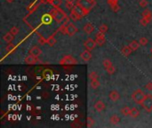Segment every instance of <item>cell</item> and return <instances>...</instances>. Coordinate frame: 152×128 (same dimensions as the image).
Listing matches in <instances>:
<instances>
[{"label":"cell","instance_id":"obj_1","mask_svg":"<svg viewBox=\"0 0 152 128\" xmlns=\"http://www.w3.org/2000/svg\"><path fill=\"white\" fill-rule=\"evenodd\" d=\"M50 14H51L53 19L57 23H59V24H62L63 21L68 17V15L66 14L65 12L62 11L60 7L53 9Z\"/></svg>","mask_w":152,"mask_h":128},{"label":"cell","instance_id":"obj_2","mask_svg":"<svg viewBox=\"0 0 152 128\" xmlns=\"http://www.w3.org/2000/svg\"><path fill=\"white\" fill-rule=\"evenodd\" d=\"M76 4L81 6L87 14H89L90 11L96 5V0H77Z\"/></svg>","mask_w":152,"mask_h":128},{"label":"cell","instance_id":"obj_3","mask_svg":"<svg viewBox=\"0 0 152 128\" xmlns=\"http://www.w3.org/2000/svg\"><path fill=\"white\" fill-rule=\"evenodd\" d=\"M147 94H144V92L141 89H138L136 91H134L132 94V100L134 101V103L136 104H140V105H142V101H144L145 97Z\"/></svg>","mask_w":152,"mask_h":128},{"label":"cell","instance_id":"obj_4","mask_svg":"<svg viewBox=\"0 0 152 128\" xmlns=\"http://www.w3.org/2000/svg\"><path fill=\"white\" fill-rule=\"evenodd\" d=\"M77 63V60L72 55H69V54L64 55L62 58V60L60 61V64L62 65H75Z\"/></svg>","mask_w":152,"mask_h":128},{"label":"cell","instance_id":"obj_5","mask_svg":"<svg viewBox=\"0 0 152 128\" xmlns=\"http://www.w3.org/2000/svg\"><path fill=\"white\" fill-rule=\"evenodd\" d=\"M142 106L147 112L152 111V95L151 94L146 95L144 101L142 103Z\"/></svg>","mask_w":152,"mask_h":128},{"label":"cell","instance_id":"obj_6","mask_svg":"<svg viewBox=\"0 0 152 128\" xmlns=\"http://www.w3.org/2000/svg\"><path fill=\"white\" fill-rule=\"evenodd\" d=\"M71 12H73V13L77 14L78 16H80L81 18H83L84 16H86V15L87 14L86 12L83 8H82L81 6H79L78 5H77V4L72 7Z\"/></svg>","mask_w":152,"mask_h":128},{"label":"cell","instance_id":"obj_7","mask_svg":"<svg viewBox=\"0 0 152 128\" xmlns=\"http://www.w3.org/2000/svg\"><path fill=\"white\" fill-rule=\"evenodd\" d=\"M95 42L97 44V45L99 46H102L105 42H106V38H105V35L103 33H101V31H98L96 34V38H95Z\"/></svg>","mask_w":152,"mask_h":128},{"label":"cell","instance_id":"obj_8","mask_svg":"<svg viewBox=\"0 0 152 128\" xmlns=\"http://www.w3.org/2000/svg\"><path fill=\"white\" fill-rule=\"evenodd\" d=\"M84 45H85V47H86V49L92 51V50H93V49H94V48L96 47L97 44H96L95 40H93V39H92V38H89L86 41H85Z\"/></svg>","mask_w":152,"mask_h":128},{"label":"cell","instance_id":"obj_9","mask_svg":"<svg viewBox=\"0 0 152 128\" xmlns=\"http://www.w3.org/2000/svg\"><path fill=\"white\" fill-rule=\"evenodd\" d=\"M77 28L73 24V23H69V24L67 25V35H68L69 37H72L77 33Z\"/></svg>","mask_w":152,"mask_h":128},{"label":"cell","instance_id":"obj_10","mask_svg":"<svg viewBox=\"0 0 152 128\" xmlns=\"http://www.w3.org/2000/svg\"><path fill=\"white\" fill-rule=\"evenodd\" d=\"M80 58H81V59L83 60L84 62H89V61L92 59V53H91L90 50L86 49V50H85V51L82 52V53H80Z\"/></svg>","mask_w":152,"mask_h":128},{"label":"cell","instance_id":"obj_11","mask_svg":"<svg viewBox=\"0 0 152 128\" xmlns=\"http://www.w3.org/2000/svg\"><path fill=\"white\" fill-rule=\"evenodd\" d=\"M38 62V57L34 56L32 54H29L26 58H25V63L32 65V64H36Z\"/></svg>","mask_w":152,"mask_h":128},{"label":"cell","instance_id":"obj_12","mask_svg":"<svg viewBox=\"0 0 152 128\" xmlns=\"http://www.w3.org/2000/svg\"><path fill=\"white\" fill-rule=\"evenodd\" d=\"M94 109L98 111V112H101V111H103L104 110H105V108H106V106H105V104H104V102L102 101H96L95 102V104H94Z\"/></svg>","mask_w":152,"mask_h":128},{"label":"cell","instance_id":"obj_13","mask_svg":"<svg viewBox=\"0 0 152 128\" xmlns=\"http://www.w3.org/2000/svg\"><path fill=\"white\" fill-rule=\"evenodd\" d=\"M41 53H42L41 49L37 45L33 46V47H31L30 50H29V54H32V55L36 56V57H38L41 54Z\"/></svg>","mask_w":152,"mask_h":128},{"label":"cell","instance_id":"obj_14","mask_svg":"<svg viewBox=\"0 0 152 128\" xmlns=\"http://www.w3.org/2000/svg\"><path fill=\"white\" fill-rule=\"evenodd\" d=\"M109 97H110V99L112 101H116L119 100L120 95H119V94H118V91H111V92H110Z\"/></svg>","mask_w":152,"mask_h":128},{"label":"cell","instance_id":"obj_15","mask_svg":"<svg viewBox=\"0 0 152 128\" xmlns=\"http://www.w3.org/2000/svg\"><path fill=\"white\" fill-rule=\"evenodd\" d=\"M83 30L86 33V34H91L93 30H94V26H93L91 22H88L83 27Z\"/></svg>","mask_w":152,"mask_h":128},{"label":"cell","instance_id":"obj_16","mask_svg":"<svg viewBox=\"0 0 152 128\" xmlns=\"http://www.w3.org/2000/svg\"><path fill=\"white\" fill-rule=\"evenodd\" d=\"M121 52H122V54L124 56L128 57V56H129L132 53L133 50H132V48L130 47V46L128 45V46H125V47H123V49L121 50Z\"/></svg>","mask_w":152,"mask_h":128},{"label":"cell","instance_id":"obj_17","mask_svg":"<svg viewBox=\"0 0 152 128\" xmlns=\"http://www.w3.org/2000/svg\"><path fill=\"white\" fill-rule=\"evenodd\" d=\"M110 122L111 125H118L120 122V118L118 117V115H113V116H111L110 118Z\"/></svg>","mask_w":152,"mask_h":128},{"label":"cell","instance_id":"obj_18","mask_svg":"<svg viewBox=\"0 0 152 128\" xmlns=\"http://www.w3.org/2000/svg\"><path fill=\"white\" fill-rule=\"evenodd\" d=\"M142 17L146 18V19H147V20H149V21H152V13H151V12H150L149 10L145 9V10L142 12Z\"/></svg>","mask_w":152,"mask_h":128},{"label":"cell","instance_id":"obj_19","mask_svg":"<svg viewBox=\"0 0 152 128\" xmlns=\"http://www.w3.org/2000/svg\"><path fill=\"white\" fill-rule=\"evenodd\" d=\"M100 86H101V83L98 79H92L90 81V86L92 89H97Z\"/></svg>","mask_w":152,"mask_h":128},{"label":"cell","instance_id":"obj_20","mask_svg":"<svg viewBox=\"0 0 152 128\" xmlns=\"http://www.w3.org/2000/svg\"><path fill=\"white\" fill-rule=\"evenodd\" d=\"M14 35L12 34L11 32H8V33H6L5 36H4V40L6 42V43H11L12 41H13V39H14Z\"/></svg>","mask_w":152,"mask_h":128},{"label":"cell","instance_id":"obj_21","mask_svg":"<svg viewBox=\"0 0 152 128\" xmlns=\"http://www.w3.org/2000/svg\"><path fill=\"white\" fill-rule=\"evenodd\" d=\"M140 43L139 42H137V41H135V40H134V41H132L130 44H129V46L132 48V50L133 51H136L139 47H140Z\"/></svg>","mask_w":152,"mask_h":128},{"label":"cell","instance_id":"obj_22","mask_svg":"<svg viewBox=\"0 0 152 128\" xmlns=\"http://www.w3.org/2000/svg\"><path fill=\"white\" fill-rule=\"evenodd\" d=\"M6 52L7 53H13L16 50V46L14 44H12V43H8V45L6 46Z\"/></svg>","mask_w":152,"mask_h":128},{"label":"cell","instance_id":"obj_23","mask_svg":"<svg viewBox=\"0 0 152 128\" xmlns=\"http://www.w3.org/2000/svg\"><path fill=\"white\" fill-rule=\"evenodd\" d=\"M139 115H140V111L136 109V108H133L131 109V113H130V116L132 118H136L139 117Z\"/></svg>","mask_w":152,"mask_h":128},{"label":"cell","instance_id":"obj_24","mask_svg":"<svg viewBox=\"0 0 152 128\" xmlns=\"http://www.w3.org/2000/svg\"><path fill=\"white\" fill-rule=\"evenodd\" d=\"M121 113L124 115V116H130V113H131V108H129L128 106H125L122 110H121Z\"/></svg>","mask_w":152,"mask_h":128},{"label":"cell","instance_id":"obj_25","mask_svg":"<svg viewBox=\"0 0 152 128\" xmlns=\"http://www.w3.org/2000/svg\"><path fill=\"white\" fill-rule=\"evenodd\" d=\"M56 42H57V40H56L55 38H54V35H53V36H51V37L48 38V39H47V44H48L49 46H53V45L56 44Z\"/></svg>","mask_w":152,"mask_h":128},{"label":"cell","instance_id":"obj_26","mask_svg":"<svg viewBox=\"0 0 152 128\" xmlns=\"http://www.w3.org/2000/svg\"><path fill=\"white\" fill-rule=\"evenodd\" d=\"M50 4L54 7V8H58L60 7L61 4H62V0H51Z\"/></svg>","mask_w":152,"mask_h":128},{"label":"cell","instance_id":"obj_27","mask_svg":"<svg viewBox=\"0 0 152 128\" xmlns=\"http://www.w3.org/2000/svg\"><path fill=\"white\" fill-rule=\"evenodd\" d=\"M108 29H109V28H108V26L106 25V24H101V26H100V28H99V31H101V33H103V34H105L107 31H108Z\"/></svg>","mask_w":152,"mask_h":128},{"label":"cell","instance_id":"obj_28","mask_svg":"<svg viewBox=\"0 0 152 128\" xmlns=\"http://www.w3.org/2000/svg\"><path fill=\"white\" fill-rule=\"evenodd\" d=\"M69 17H71V19L73 20V21H79V20L82 19L80 16H78L77 14L73 13V12H71V15H69Z\"/></svg>","mask_w":152,"mask_h":128},{"label":"cell","instance_id":"obj_29","mask_svg":"<svg viewBox=\"0 0 152 128\" xmlns=\"http://www.w3.org/2000/svg\"><path fill=\"white\" fill-rule=\"evenodd\" d=\"M102 64H103V66H104L105 69H106L107 68H109L110 66H111V65H112V62H110V60H109V59H104V60H103V62H102Z\"/></svg>","mask_w":152,"mask_h":128},{"label":"cell","instance_id":"obj_30","mask_svg":"<svg viewBox=\"0 0 152 128\" xmlns=\"http://www.w3.org/2000/svg\"><path fill=\"white\" fill-rule=\"evenodd\" d=\"M89 79L90 80H92V79H99V76L97 74L96 71H92L90 74H89Z\"/></svg>","mask_w":152,"mask_h":128},{"label":"cell","instance_id":"obj_31","mask_svg":"<svg viewBox=\"0 0 152 128\" xmlns=\"http://www.w3.org/2000/svg\"><path fill=\"white\" fill-rule=\"evenodd\" d=\"M106 71H107V72H108L110 75H112V74H114L115 71H116V68H115V66L112 64L111 66H110L109 68H106Z\"/></svg>","mask_w":152,"mask_h":128},{"label":"cell","instance_id":"obj_32","mask_svg":"<svg viewBox=\"0 0 152 128\" xmlns=\"http://www.w3.org/2000/svg\"><path fill=\"white\" fill-rule=\"evenodd\" d=\"M59 32H61L62 34H63V35H65V34H67V26H65V25H63V24H61V27L57 29Z\"/></svg>","mask_w":152,"mask_h":128},{"label":"cell","instance_id":"obj_33","mask_svg":"<svg viewBox=\"0 0 152 128\" xmlns=\"http://www.w3.org/2000/svg\"><path fill=\"white\" fill-rule=\"evenodd\" d=\"M148 42H149V40L145 37H142L141 38L139 39V43H140V44H141V45H146L148 44Z\"/></svg>","mask_w":152,"mask_h":128},{"label":"cell","instance_id":"obj_34","mask_svg":"<svg viewBox=\"0 0 152 128\" xmlns=\"http://www.w3.org/2000/svg\"><path fill=\"white\" fill-rule=\"evenodd\" d=\"M140 22H141V25H142V26L145 27V26H147V25L149 24V23L150 21H149V20H147L146 18L142 17V20L140 21Z\"/></svg>","mask_w":152,"mask_h":128},{"label":"cell","instance_id":"obj_35","mask_svg":"<svg viewBox=\"0 0 152 128\" xmlns=\"http://www.w3.org/2000/svg\"><path fill=\"white\" fill-rule=\"evenodd\" d=\"M94 125V119L92 118H87V126L88 127H92Z\"/></svg>","mask_w":152,"mask_h":128},{"label":"cell","instance_id":"obj_36","mask_svg":"<svg viewBox=\"0 0 152 128\" xmlns=\"http://www.w3.org/2000/svg\"><path fill=\"white\" fill-rule=\"evenodd\" d=\"M10 32L14 35V36H16V35L19 33V28H17V27H13L11 29V30H10Z\"/></svg>","mask_w":152,"mask_h":128},{"label":"cell","instance_id":"obj_37","mask_svg":"<svg viewBox=\"0 0 152 128\" xmlns=\"http://www.w3.org/2000/svg\"><path fill=\"white\" fill-rule=\"evenodd\" d=\"M38 44H41V45H43L45 44H47V39H45L43 37H40L39 39H38Z\"/></svg>","mask_w":152,"mask_h":128},{"label":"cell","instance_id":"obj_38","mask_svg":"<svg viewBox=\"0 0 152 128\" xmlns=\"http://www.w3.org/2000/svg\"><path fill=\"white\" fill-rule=\"evenodd\" d=\"M139 5H140V6H141V7L144 8V7H146L148 5V1H147V0H141Z\"/></svg>","mask_w":152,"mask_h":128},{"label":"cell","instance_id":"obj_39","mask_svg":"<svg viewBox=\"0 0 152 128\" xmlns=\"http://www.w3.org/2000/svg\"><path fill=\"white\" fill-rule=\"evenodd\" d=\"M111 8H112V11H114L115 13H116V12L119 11V5H118V4H115V5H111Z\"/></svg>","mask_w":152,"mask_h":128},{"label":"cell","instance_id":"obj_40","mask_svg":"<svg viewBox=\"0 0 152 128\" xmlns=\"http://www.w3.org/2000/svg\"><path fill=\"white\" fill-rule=\"evenodd\" d=\"M108 4L111 6L115 4H118V0H107Z\"/></svg>","mask_w":152,"mask_h":128},{"label":"cell","instance_id":"obj_41","mask_svg":"<svg viewBox=\"0 0 152 128\" xmlns=\"http://www.w3.org/2000/svg\"><path fill=\"white\" fill-rule=\"evenodd\" d=\"M145 88L149 91H152V82H149L148 83L146 86H145Z\"/></svg>","mask_w":152,"mask_h":128},{"label":"cell","instance_id":"obj_42","mask_svg":"<svg viewBox=\"0 0 152 128\" xmlns=\"http://www.w3.org/2000/svg\"><path fill=\"white\" fill-rule=\"evenodd\" d=\"M66 3H68V4H74L75 2H77L76 0H65Z\"/></svg>","mask_w":152,"mask_h":128},{"label":"cell","instance_id":"obj_43","mask_svg":"<svg viewBox=\"0 0 152 128\" xmlns=\"http://www.w3.org/2000/svg\"><path fill=\"white\" fill-rule=\"evenodd\" d=\"M5 1L7 2V3H14L15 0H5Z\"/></svg>","mask_w":152,"mask_h":128},{"label":"cell","instance_id":"obj_44","mask_svg":"<svg viewBox=\"0 0 152 128\" xmlns=\"http://www.w3.org/2000/svg\"><path fill=\"white\" fill-rule=\"evenodd\" d=\"M150 52H151V53H152V47H151V49H150Z\"/></svg>","mask_w":152,"mask_h":128},{"label":"cell","instance_id":"obj_45","mask_svg":"<svg viewBox=\"0 0 152 128\" xmlns=\"http://www.w3.org/2000/svg\"><path fill=\"white\" fill-rule=\"evenodd\" d=\"M47 1H48V2H49V3H50V1H51V0H47Z\"/></svg>","mask_w":152,"mask_h":128}]
</instances>
